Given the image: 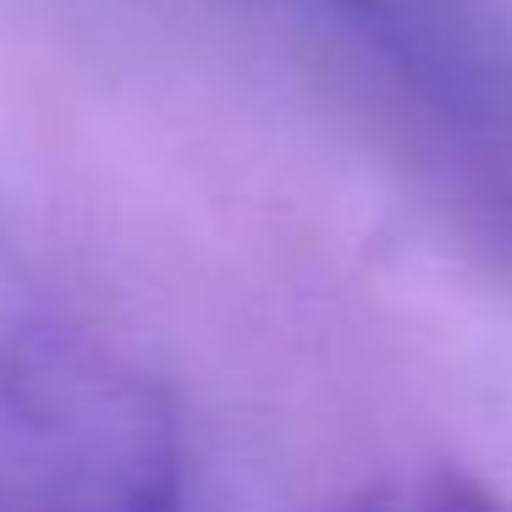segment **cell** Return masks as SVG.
I'll list each match as a JSON object with an SVG mask.
<instances>
[{"instance_id":"1","label":"cell","mask_w":512,"mask_h":512,"mask_svg":"<svg viewBox=\"0 0 512 512\" xmlns=\"http://www.w3.org/2000/svg\"><path fill=\"white\" fill-rule=\"evenodd\" d=\"M166 402L89 353H0V512H177Z\"/></svg>"},{"instance_id":"2","label":"cell","mask_w":512,"mask_h":512,"mask_svg":"<svg viewBox=\"0 0 512 512\" xmlns=\"http://www.w3.org/2000/svg\"><path fill=\"white\" fill-rule=\"evenodd\" d=\"M325 512H512L496 485L463 474V468H397L369 485H353Z\"/></svg>"}]
</instances>
